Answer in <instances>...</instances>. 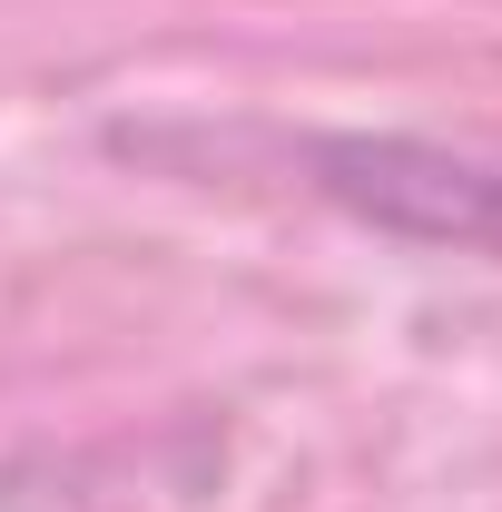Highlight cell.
I'll use <instances>...</instances> for the list:
<instances>
[{
	"label": "cell",
	"mask_w": 502,
	"mask_h": 512,
	"mask_svg": "<svg viewBox=\"0 0 502 512\" xmlns=\"http://www.w3.org/2000/svg\"><path fill=\"white\" fill-rule=\"evenodd\" d=\"M325 188L355 197L365 217L404 227V237H443V247H502V168L443 158V148H335Z\"/></svg>",
	"instance_id": "1"
}]
</instances>
